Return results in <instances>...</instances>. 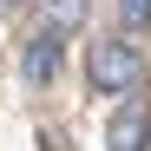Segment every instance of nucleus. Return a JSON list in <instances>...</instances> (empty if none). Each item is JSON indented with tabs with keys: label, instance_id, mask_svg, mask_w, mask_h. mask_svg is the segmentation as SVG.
I'll return each instance as SVG.
<instances>
[{
	"label": "nucleus",
	"instance_id": "1",
	"mask_svg": "<svg viewBox=\"0 0 151 151\" xmlns=\"http://www.w3.org/2000/svg\"><path fill=\"white\" fill-rule=\"evenodd\" d=\"M86 79L99 86V92H138V79H145V53L132 40H99L92 53H86Z\"/></svg>",
	"mask_w": 151,
	"mask_h": 151
},
{
	"label": "nucleus",
	"instance_id": "2",
	"mask_svg": "<svg viewBox=\"0 0 151 151\" xmlns=\"http://www.w3.org/2000/svg\"><path fill=\"white\" fill-rule=\"evenodd\" d=\"M105 151H151V105L145 99H125L105 125Z\"/></svg>",
	"mask_w": 151,
	"mask_h": 151
},
{
	"label": "nucleus",
	"instance_id": "3",
	"mask_svg": "<svg viewBox=\"0 0 151 151\" xmlns=\"http://www.w3.org/2000/svg\"><path fill=\"white\" fill-rule=\"evenodd\" d=\"M59 59H66L59 33H33L27 53H20V79H27V86H53V79H59Z\"/></svg>",
	"mask_w": 151,
	"mask_h": 151
},
{
	"label": "nucleus",
	"instance_id": "4",
	"mask_svg": "<svg viewBox=\"0 0 151 151\" xmlns=\"http://www.w3.org/2000/svg\"><path fill=\"white\" fill-rule=\"evenodd\" d=\"M86 20V0H46V33H72Z\"/></svg>",
	"mask_w": 151,
	"mask_h": 151
},
{
	"label": "nucleus",
	"instance_id": "5",
	"mask_svg": "<svg viewBox=\"0 0 151 151\" xmlns=\"http://www.w3.org/2000/svg\"><path fill=\"white\" fill-rule=\"evenodd\" d=\"M118 20H125V27H151V0H118Z\"/></svg>",
	"mask_w": 151,
	"mask_h": 151
},
{
	"label": "nucleus",
	"instance_id": "6",
	"mask_svg": "<svg viewBox=\"0 0 151 151\" xmlns=\"http://www.w3.org/2000/svg\"><path fill=\"white\" fill-rule=\"evenodd\" d=\"M7 7H13V0H7Z\"/></svg>",
	"mask_w": 151,
	"mask_h": 151
}]
</instances>
